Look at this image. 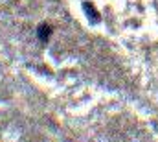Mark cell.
Here are the masks:
<instances>
[{"label":"cell","instance_id":"1","mask_svg":"<svg viewBox=\"0 0 158 142\" xmlns=\"http://www.w3.org/2000/svg\"><path fill=\"white\" fill-rule=\"evenodd\" d=\"M83 11H85L86 19H88L92 24H98V22L101 20V15H99V11L94 7L92 2H83Z\"/></svg>","mask_w":158,"mask_h":142},{"label":"cell","instance_id":"2","mask_svg":"<svg viewBox=\"0 0 158 142\" xmlns=\"http://www.w3.org/2000/svg\"><path fill=\"white\" fill-rule=\"evenodd\" d=\"M52 26L50 24H46V22H42V24H39V28H37V37H39L40 42H48V39H50V35H52Z\"/></svg>","mask_w":158,"mask_h":142}]
</instances>
